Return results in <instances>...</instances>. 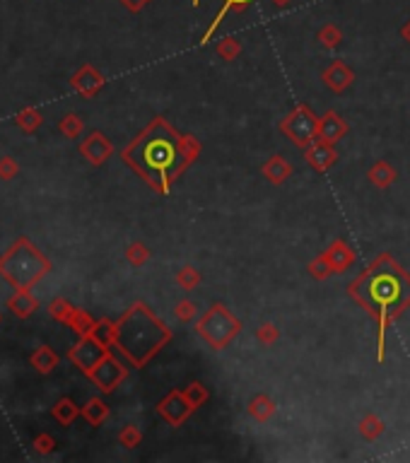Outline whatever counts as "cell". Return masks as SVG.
Instances as JSON below:
<instances>
[{
    "label": "cell",
    "instance_id": "32",
    "mask_svg": "<svg viewBox=\"0 0 410 463\" xmlns=\"http://www.w3.org/2000/svg\"><path fill=\"white\" fill-rule=\"evenodd\" d=\"M183 394H186V398L191 400V405L193 408H201L203 403H205V400H208V389H205V386L201 384V381H193L191 386H188V389H183Z\"/></svg>",
    "mask_w": 410,
    "mask_h": 463
},
{
    "label": "cell",
    "instance_id": "7",
    "mask_svg": "<svg viewBox=\"0 0 410 463\" xmlns=\"http://www.w3.org/2000/svg\"><path fill=\"white\" fill-rule=\"evenodd\" d=\"M84 376H87V379L92 381V384L97 386L102 394H111V391L119 389V384H124V381H126L128 370H126V365H121V362L116 360V357L111 355V350H109Z\"/></svg>",
    "mask_w": 410,
    "mask_h": 463
},
{
    "label": "cell",
    "instance_id": "31",
    "mask_svg": "<svg viewBox=\"0 0 410 463\" xmlns=\"http://www.w3.org/2000/svg\"><path fill=\"white\" fill-rule=\"evenodd\" d=\"M143 442V432H140L135 425H126L124 429L119 432V444L126 449H135L138 444Z\"/></svg>",
    "mask_w": 410,
    "mask_h": 463
},
{
    "label": "cell",
    "instance_id": "33",
    "mask_svg": "<svg viewBox=\"0 0 410 463\" xmlns=\"http://www.w3.org/2000/svg\"><path fill=\"white\" fill-rule=\"evenodd\" d=\"M319 41H321L323 49H336V46L343 41V34L336 25H326L321 32H319Z\"/></svg>",
    "mask_w": 410,
    "mask_h": 463
},
{
    "label": "cell",
    "instance_id": "15",
    "mask_svg": "<svg viewBox=\"0 0 410 463\" xmlns=\"http://www.w3.org/2000/svg\"><path fill=\"white\" fill-rule=\"evenodd\" d=\"M345 133H348V124L336 111H326L321 119H319V138L336 145L338 140L345 138Z\"/></svg>",
    "mask_w": 410,
    "mask_h": 463
},
{
    "label": "cell",
    "instance_id": "29",
    "mask_svg": "<svg viewBox=\"0 0 410 463\" xmlns=\"http://www.w3.org/2000/svg\"><path fill=\"white\" fill-rule=\"evenodd\" d=\"M126 258H128L130 266L140 268V266H145V263L150 261V249L145 247L143 242H133L128 249H126Z\"/></svg>",
    "mask_w": 410,
    "mask_h": 463
},
{
    "label": "cell",
    "instance_id": "16",
    "mask_svg": "<svg viewBox=\"0 0 410 463\" xmlns=\"http://www.w3.org/2000/svg\"><path fill=\"white\" fill-rule=\"evenodd\" d=\"M8 309H10L17 319H30V316L39 309V300L32 295V290H15V295L8 300Z\"/></svg>",
    "mask_w": 410,
    "mask_h": 463
},
{
    "label": "cell",
    "instance_id": "6",
    "mask_svg": "<svg viewBox=\"0 0 410 463\" xmlns=\"http://www.w3.org/2000/svg\"><path fill=\"white\" fill-rule=\"evenodd\" d=\"M280 131L297 148L304 150L319 138V116L306 104H299L295 111H290L280 121Z\"/></svg>",
    "mask_w": 410,
    "mask_h": 463
},
{
    "label": "cell",
    "instance_id": "45",
    "mask_svg": "<svg viewBox=\"0 0 410 463\" xmlns=\"http://www.w3.org/2000/svg\"><path fill=\"white\" fill-rule=\"evenodd\" d=\"M0 321H3V314H0Z\"/></svg>",
    "mask_w": 410,
    "mask_h": 463
},
{
    "label": "cell",
    "instance_id": "44",
    "mask_svg": "<svg viewBox=\"0 0 410 463\" xmlns=\"http://www.w3.org/2000/svg\"><path fill=\"white\" fill-rule=\"evenodd\" d=\"M198 3H201V0H193V5H198Z\"/></svg>",
    "mask_w": 410,
    "mask_h": 463
},
{
    "label": "cell",
    "instance_id": "13",
    "mask_svg": "<svg viewBox=\"0 0 410 463\" xmlns=\"http://www.w3.org/2000/svg\"><path fill=\"white\" fill-rule=\"evenodd\" d=\"M352 80H355V73L348 68L345 60H333V63L323 70V84L336 94L345 92L352 84Z\"/></svg>",
    "mask_w": 410,
    "mask_h": 463
},
{
    "label": "cell",
    "instance_id": "18",
    "mask_svg": "<svg viewBox=\"0 0 410 463\" xmlns=\"http://www.w3.org/2000/svg\"><path fill=\"white\" fill-rule=\"evenodd\" d=\"M58 362H60V357L56 355L54 350H51L49 345H41V348H36V350L32 352V357H30V365L34 367L39 374H51V372L58 367Z\"/></svg>",
    "mask_w": 410,
    "mask_h": 463
},
{
    "label": "cell",
    "instance_id": "8",
    "mask_svg": "<svg viewBox=\"0 0 410 463\" xmlns=\"http://www.w3.org/2000/svg\"><path fill=\"white\" fill-rule=\"evenodd\" d=\"M111 348H104L102 343L92 338V335H80V340L68 350V360L78 367L82 374H87L94 365H97L102 357L109 352Z\"/></svg>",
    "mask_w": 410,
    "mask_h": 463
},
{
    "label": "cell",
    "instance_id": "30",
    "mask_svg": "<svg viewBox=\"0 0 410 463\" xmlns=\"http://www.w3.org/2000/svg\"><path fill=\"white\" fill-rule=\"evenodd\" d=\"M75 311V306L70 304L68 300H63V297H58V300H54L49 304V316L56 321H60V324H65V321L70 319V314Z\"/></svg>",
    "mask_w": 410,
    "mask_h": 463
},
{
    "label": "cell",
    "instance_id": "9",
    "mask_svg": "<svg viewBox=\"0 0 410 463\" xmlns=\"http://www.w3.org/2000/svg\"><path fill=\"white\" fill-rule=\"evenodd\" d=\"M193 410L196 408H193L191 400L186 398V394H183V391H176V389L169 391V394L157 403V413L162 415L172 427H181Z\"/></svg>",
    "mask_w": 410,
    "mask_h": 463
},
{
    "label": "cell",
    "instance_id": "21",
    "mask_svg": "<svg viewBox=\"0 0 410 463\" xmlns=\"http://www.w3.org/2000/svg\"><path fill=\"white\" fill-rule=\"evenodd\" d=\"M249 415H251L253 420H258V422H268V420L275 415V403H273L266 394L253 396L251 403H249Z\"/></svg>",
    "mask_w": 410,
    "mask_h": 463
},
{
    "label": "cell",
    "instance_id": "4",
    "mask_svg": "<svg viewBox=\"0 0 410 463\" xmlns=\"http://www.w3.org/2000/svg\"><path fill=\"white\" fill-rule=\"evenodd\" d=\"M49 273L51 261L27 237H20L0 256V278L12 290H32Z\"/></svg>",
    "mask_w": 410,
    "mask_h": 463
},
{
    "label": "cell",
    "instance_id": "12",
    "mask_svg": "<svg viewBox=\"0 0 410 463\" xmlns=\"http://www.w3.org/2000/svg\"><path fill=\"white\" fill-rule=\"evenodd\" d=\"M70 84H73L82 97L92 99L102 92V87H104V75L99 73L97 68H92V65H82V68L70 78Z\"/></svg>",
    "mask_w": 410,
    "mask_h": 463
},
{
    "label": "cell",
    "instance_id": "5",
    "mask_svg": "<svg viewBox=\"0 0 410 463\" xmlns=\"http://www.w3.org/2000/svg\"><path fill=\"white\" fill-rule=\"evenodd\" d=\"M239 330H242V321H239L237 316L229 311V306H225L223 302L210 306L196 324V333L201 335L213 350H225L239 335Z\"/></svg>",
    "mask_w": 410,
    "mask_h": 463
},
{
    "label": "cell",
    "instance_id": "28",
    "mask_svg": "<svg viewBox=\"0 0 410 463\" xmlns=\"http://www.w3.org/2000/svg\"><path fill=\"white\" fill-rule=\"evenodd\" d=\"M58 131L65 135V138L75 140V138H80V135H82L84 121L80 119L78 113H65L63 119H60V124H58Z\"/></svg>",
    "mask_w": 410,
    "mask_h": 463
},
{
    "label": "cell",
    "instance_id": "2",
    "mask_svg": "<svg viewBox=\"0 0 410 463\" xmlns=\"http://www.w3.org/2000/svg\"><path fill=\"white\" fill-rule=\"evenodd\" d=\"M348 295L376 319V360L384 362L386 330L410 306V275L389 253H381L348 285Z\"/></svg>",
    "mask_w": 410,
    "mask_h": 463
},
{
    "label": "cell",
    "instance_id": "41",
    "mask_svg": "<svg viewBox=\"0 0 410 463\" xmlns=\"http://www.w3.org/2000/svg\"><path fill=\"white\" fill-rule=\"evenodd\" d=\"M119 3L126 8V10H130V12H140L145 5H148L150 0H119Z\"/></svg>",
    "mask_w": 410,
    "mask_h": 463
},
{
    "label": "cell",
    "instance_id": "20",
    "mask_svg": "<svg viewBox=\"0 0 410 463\" xmlns=\"http://www.w3.org/2000/svg\"><path fill=\"white\" fill-rule=\"evenodd\" d=\"M367 177H369V181L374 183V186L379 188H389L391 183L398 179V172H396L394 167H391L389 162H384V159H379V162L374 164V167L367 172Z\"/></svg>",
    "mask_w": 410,
    "mask_h": 463
},
{
    "label": "cell",
    "instance_id": "43",
    "mask_svg": "<svg viewBox=\"0 0 410 463\" xmlns=\"http://www.w3.org/2000/svg\"><path fill=\"white\" fill-rule=\"evenodd\" d=\"M271 3H275L277 8H285L287 3H292V0H271Z\"/></svg>",
    "mask_w": 410,
    "mask_h": 463
},
{
    "label": "cell",
    "instance_id": "1",
    "mask_svg": "<svg viewBox=\"0 0 410 463\" xmlns=\"http://www.w3.org/2000/svg\"><path fill=\"white\" fill-rule=\"evenodd\" d=\"M201 155V143L193 135H179L167 119H152L121 153V159L148 181L157 193L167 196L172 183Z\"/></svg>",
    "mask_w": 410,
    "mask_h": 463
},
{
    "label": "cell",
    "instance_id": "11",
    "mask_svg": "<svg viewBox=\"0 0 410 463\" xmlns=\"http://www.w3.org/2000/svg\"><path fill=\"white\" fill-rule=\"evenodd\" d=\"M304 159L306 164L319 174H326L333 164L338 162V153H336V145L328 143L323 138H317L309 148H304Z\"/></svg>",
    "mask_w": 410,
    "mask_h": 463
},
{
    "label": "cell",
    "instance_id": "39",
    "mask_svg": "<svg viewBox=\"0 0 410 463\" xmlns=\"http://www.w3.org/2000/svg\"><path fill=\"white\" fill-rule=\"evenodd\" d=\"M174 314H176L179 321H191V319H196V304H193L191 300L179 302V304L174 306Z\"/></svg>",
    "mask_w": 410,
    "mask_h": 463
},
{
    "label": "cell",
    "instance_id": "38",
    "mask_svg": "<svg viewBox=\"0 0 410 463\" xmlns=\"http://www.w3.org/2000/svg\"><path fill=\"white\" fill-rule=\"evenodd\" d=\"M20 174V164L15 162L12 157H0V179L3 181H10Z\"/></svg>",
    "mask_w": 410,
    "mask_h": 463
},
{
    "label": "cell",
    "instance_id": "36",
    "mask_svg": "<svg viewBox=\"0 0 410 463\" xmlns=\"http://www.w3.org/2000/svg\"><path fill=\"white\" fill-rule=\"evenodd\" d=\"M239 54H242V44H239L237 39H232V36H227V39H223L218 44V56H220V58L234 60Z\"/></svg>",
    "mask_w": 410,
    "mask_h": 463
},
{
    "label": "cell",
    "instance_id": "40",
    "mask_svg": "<svg viewBox=\"0 0 410 463\" xmlns=\"http://www.w3.org/2000/svg\"><path fill=\"white\" fill-rule=\"evenodd\" d=\"M277 335H280V333H277V328L273 324H263L261 328L256 330V338L261 340L263 345H273L277 340Z\"/></svg>",
    "mask_w": 410,
    "mask_h": 463
},
{
    "label": "cell",
    "instance_id": "25",
    "mask_svg": "<svg viewBox=\"0 0 410 463\" xmlns=\"http://www.w3.org/2000/svg\"><path fill=\"white\" fill-rule=\"evenodd\" d=\"M65 326H68L70 330H75L78 335H89V330L94 328V319L84 309L75 306V311L70 314V319L65 321Z\"/></svg>",
    "mask_w": 410,
    "mask_h": 463
},
{
    "label": "cell",
    "instance_id": "14",
    "mask_svg": "<svg viewBox=\"0 0 410 463\" xmlns=\"http://www.w3.org/2000/svg\"><path fill=\"white\" fill-rule=\"evenodd\" d=\"M326 256V261L331 263L333 273H345L348 268L355 263V251H352V247L348 242H343V239H338V242H333L331 247H328V251L323 253Z\"/></svg>",
    "mask_w": 410,
    "mask_h": 463
},
{
    "label": "cell",
    "instance_id": "17",
    "mask_svg": "<svg viewBox=\"0 0 410 463\" xmlns=\"http://www.w3.org/2000/svg\"><path fill=\"white\" fill-rule=\"evenodd\" d=\"M263 177L268 179V181L273 183V186H280V183H285L287 179H290L292 174V164L287 162L282 155H273L271 159H268L266 164H263Z\"/></svg>",
    "mask_w": 410,
    "mask_h": 463
},
{
    "label": "cell",
    "instance_id": "35",
    "mask_svg": "<svg viewBox=\"0 0 410 463\" xmlns=\"http://www.w3.org/2000/svg\"><path fill=\"white\" fill-rule=\"evenodd\" d=\"M176 282L183 287V290H193V287L201 282V273H198L193 266H183L181 271L176 273Z\"/></svg>",
    "mask_w": 410,
    "mask_h": 463
},
{
    "label": "cell",
    "instance_id": "23",
    "mask_svg": "<svg viewBox=\"0 0 410 463\" xmlns=\"http://www.w3.org/2000/svg\"><path fill=\"white\" fill-rule=\"evenodd\" d=\"M89 335H92L97 343H102L104 348H114V340H116V321H109V319H99L94 321V328L89 330Z\"/></svg>",
    "mask_w": 410,
    "mask_h": 463
},
{
    "label": "cell",
    "instance_id": "27",
    "mask_svg": "<svg viewBox=\"0 0 410 463\" xmlns=\"http://www.w3.org/2000/svg\"><path fill=\"white\" fill-rule=\"evenodd\" d=\"M384 429H386V425L381 422V420L376 418L374 413L365 415V418H362V422H360V434L367 439V442H374V439H379L381 434H384Z\"/></svg>",
    "mask_w": 410,
    "mask_h": 463
},
{
    "label": "cell",
    "instance_id": "22",
    "mask_svg": "<svg viewBox=\"0 0 410 463\" xmlns=\"http://www.w3.org/2000/svg\"><path fill=\"white\" fill-rule=\"evenodd\" d=\"M249 3H251V0H225V5H223V10L218 12V17H215L213 22H210V27H208V32H205V34H203V39H201V44H208L210 41V36L215 34V30H218L220 25H223V20H225V15H227V12H242L244 8L249 5Z\"/></svg>",
    "mask_w": 410,
    "mask_h": 463
},
{
    "label": "cell",
    "instance_id": "37",
    "mask_svg": "<svg viewBox=\"0 0 410 463\" xmlns=\"http://www.w3.org/2000/svg\"><path fill=\"white\" fill-rule=\"evenodd\" d=\"M32 447H34L36 453H41V456H46V453H51L56 449V439L51 437L49 432H39L34 439H32Z\"/></svg>",
    "mask_w": 410,
    "mask_h": 463
},
{
    "label": "cell",
    "instance_id": "3",
    "mask_svg": "<svg viewBox=\"0 0 410 463\" xmlns=\"http://www.w3.org/2000/svg\"><path fill=\"white\" fill-rule=\"evenodd\" d=\"M172 340V330L162 319L155 316L145 302H135L130 309L116 321V340L121 355L133 367H145L164 345Z\"/></svg>",
    "mask_w": 410,
    "mask_h": 463
},
{
    "label": "cell",
    "instance_id": "24",
    "mask_svg": "<svg viewBox=\"0 0 410 463\" xmlns=\"http://www.w3.org/2000/svg\"><path fill=\"white\" fill-rule=\"evenodd\" d=\"M51 415H54L56 420H58L60 425H70L75 418H80V408L75 405L73 398H68V396H63V398L58 400V403L51 408Z\"/></svg>",
    "mask_w": 410,
    "mask_h": 463
},
{
    "label": "cell",
    "instance_id": "42",
    "mask_svg": "<svg viewBox=\"0 0 410 463\" xmlns=\"http://www.w3.org/2000/svg\"><path fill=\"white\" fill-rule=\"evenodd\" d=\"M400 36H403V39H405V41H408V44H410V22H408V25L403 27V30H400Z\"/></svg>",
    "mask_w": 410,
    "mask_h": 463
},
{
    "label": "cell",
    "instance_id": "34",
    "mask_svg": "<svg viewBox=\"0 0 410 463\" xmlns=\"http://www.w3.org/2000/svg\"><path fill=\"white\" fill-rule=\"evenodd\" d=\"M309 275L314 278V280H326L328 275H333V268H331V263L326 261V256H319V258H314L312 263H309Z\"/></svg>",
    "mask_w": 410,
    "mask_h": 463
},
{
    "label": "cell",
    "instance_id": "19",
    "mask_svg": "<svg viewBox=\"0 0 410 463\" xmlns=\"http://www.w3.org/2000/svg\"><path fill=\"white\" fill-rule=\"evenodd\" d=\"M80 415H82L92 427H99V425H104L106 418H109V405L102 398H89L87 403L80 408Z\"/></svg>",
    "mask_w": 410,
    "mask_h": 463
},
{
    "label": "cell",
    "instance_id": "26",
    "mask_svg": "<svg viewBox=\"0 0 410 463\" xmlns=\"http://www.w3.org/2000/svg\"><path fill=\"white\" fill-rule=\"evenodd\" d=\"M15 124L20 126L25 133H34L36 128H39L41 124H44V116H41L39 109H22L20 113L15 116Z\"/></svg>",
    "mask_w": 410,
    "mask_h": 463
},
{
    "label": "cell",
    "instance_id": "10",
    "mask_svg": "<svg viewBox=\"0 0 410 463\" xmlns=\"http://www.w3.org/2000/svg\"><path fill=\"white\" fill-rule=\"evenodd\" d=\"M80 155H82L92 167H102V164L114 155V145L109 143V138H106L104 133L92 131V133L80 143Z\"/></svg>",
    "mask_w": 410,
    "mask_h": 463
}]
</instances>
